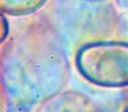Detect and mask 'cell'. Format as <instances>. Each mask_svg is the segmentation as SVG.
<instances>
[{
  "label": "cell",
  "instance_id": "cell-5",
  "mask_svg": "<svg viewBox=\"0 0 128 112\" xmlns=\"http://www.w3.org/2000/svg\"><path fill=\"white\" fill-rule=\"evenodd\" d=\"M10 35V25L6 15L0 12V45L4 44Z\"/></svg>",
  "mask_w": 128,
  "mask_h": 112
},
{
  "label": "cell",
  "instance_id": "cell-3",
  "mask_svg": "<svg viewBox=\"0 0 128 112\" xmlns=\"http://www.w3.org/2000/svg\"><path fill=\"white\" fill-rule=\"evenodd\" d=\"M35 112H100L98 106L84 93L61 90L43 100Z\"/></svg>",
  "mask_w": 128,
  "mask_h": 112
},
{
  "label": "cell",
  "instance_id": "cell-7",
  "mask_svg": "<svg viewBox=\"0 0 128 112\" xmlns=\"http://www.w3.org/2000/svg\"><path fill=\"white\" fill-rule=\"evenodd\" d=\"M86 1H91V2H100V1H104V0H86Z\"/></svg>",
  "mask_w": 128,
  "mask_h": 112
},
{
  "label": "cell",
  "instance_id": "cell-2",
  "mask_svg": "<svg viewBox=\"0 0 128 112\" xmlns=\"http://www.w3.org/2000/svg\"><path fill=\"white\" fill-rule=\"evenodd\" d=\"M82 77L99 88L128 86V42L92 40L81 45L74 58Z\"/></svg>",
  "mask_w": 128,
  "mask_h": 112
},
{
  "label": "cell",
  "instance_id": "cell-6",
  "mask_svg": "<svg viewBox=\"0 0 128 112\" xmlns=\"http://www.w3.org/2000/svg\"><path fill=\"white\" fill-rule=\"evenodd\" d=\"M6 104H7L6 95H4V89H2L1 82H0V112H4V109H6Z\"/></svg>",
  "mask_w": 128,
  "mask_h": 112
},
{
  "label": "cell",
  "instance_id": "cell-1",
  "mask_svg": "<svg viewBox=\"0 0 128 112\" xmlns=\"http://www.w3.org/2000/svg\"><path fill=\"white\" fill-rule=\"evenodd\" d=\"M0 46V82L7 103L15 108L37 107L68 83V56L56 34L47 27L16 31Z\"/></svg>",
  "mask_w": 128,
  "mask_h": 112
},
{
  "label": "cell",
  "instance_id": "cell-8",
  "mask_svg": "<svg viewBox=\"0 0 128 112\" xmlns=\"http://www.w3.org/2000/svg\"><path fill=\"white\" fill-rule=\"evenodd\" d=\"M124 112H128V107H127V108H126V109H125V110H124Z\"/></svg>",
  "mask_w": 128,
  "mask_h": 112
},
{
  "label": "cell",
  "instance_id": "cell-4",
  "mask_svg": "<svg viewBox=\"0 0 128 112\" xmlns=\"http://www.w3.org/2000/svg\"><path fill=\"white\" fill-rule=\"evenodd\" d=\"M47 0H0V12L12 17H25L37 12Z\"/></svg>",
  "mask_w": 128,
  "mask_h": 112
}]
</instances>
